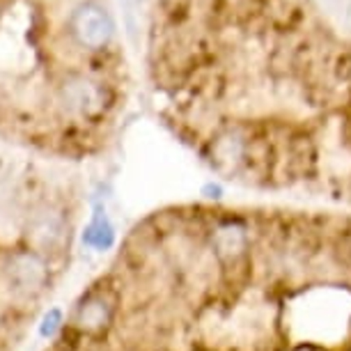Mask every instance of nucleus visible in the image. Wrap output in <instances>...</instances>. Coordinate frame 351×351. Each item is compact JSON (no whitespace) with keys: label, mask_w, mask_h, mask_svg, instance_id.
Segmentation results:
<instances>
[{"label":"nucleus","mask_w":351,"mask_h":351,"mask_svg":"<svg viewBox=\"0 0 351 351\" xmlns=\"http://www.w3.org/2000/svg\"><path fill=\"white\" fill-rule=\"evenodd\" d=\"M71 35L85 49H104L112 37V21L108 12L95 3L81 5L71 14Z\"/></svg>","instance_id":"nucleus-1"},{"label":"nucleus","mask_w":351,"mask_h":351,"mask_svg":"<svg viewBox=\"0 0 351 351\" xmlns=\"http://www.w3.org/2000/svg\"><path fill=\"white\" fill-rule=\"evenodd\" d=\"M8 278L12 289L23 296L37 294L46 282V267L37 255L21 253L14 255L8 264Z\"/></svg>","instance_id":"nucleus-2"},{"label":"nucleus","mask_w":351,"mask_h":351,"mask_svg":"<svg viewBox=\"0 0 351 351\" xmlns=\"http://www.w3.org/2000/svg\"><path fill=\"white\" fill-rule=\"evenodd\" d=\"M62 104L74 115H92L101 106V90L88 78H71L62 85Z\"/></svg>","instance_id":"nucleus-3"},{"label":"nucleus","mask_w":351,"mask_h":351,"mask_svg":"<svg viewBox=\"0 0 351 351\" xmlns=\"http://www.w3.org/2000/svg\"><path fill=\"white\" fill-rule=\"evenodd\" d=\"M214 248L223 260H234L246 248V232L241 225H223L214 234Z\"/></svg>","instance_id":"nucleus-4"},{"label":"nucleus","mask_w":351,"mask_h":351,"mask_svg":"<svg viewBox=\"0 0 351 351\" xmlns=\"http://www.w3.org/2000/svg\"><path fill=\"white\" fill-rule=\"evenodd\" d=\"M108 322V308H106L104 301H88L83 303L81 313H78V324L83 328H99Z\"/></svg>","instance_id":"nucleus-5"},{"label":"nucleus","mask_w":351,"mask_h":351,"mask_svg":"<svg viewBox=\"0 0 351 351\" xmlns=\"http://www.w3.org/2000/svg\"><path fill=\"white\" fill-rule=\"evenodd\" d=\"M85 243H90V246L95 248H108L112 243V228L108 223V218H106L104 214H99L95 218V223L90 225V230L85 232Z\"/></svg>","instance_id":"nucleus-6"},{"label":"nucleus","mask_w":351,"mask_h":351,"mask_svg":"<svg viewBox=\"0 0 351 351\" xmlns=\"http://www.w3.org/2000/svg\"><path fill=\"white\" fill-rule=\"evenodd\" d=\"M60 322H62L60 310H51V313H46V315H44L42 328H39V330H42V335H44V337H51L58 328H60Z\"/></svg>","instance_id":"nucleus-7"},{"label":"nucleus","mask_w":351,"mask_h":351,"mask_svg":"<svg viewBox=\"0 0 351 351\" xmlns=\"http://www.w3.org/2000/svg\"><path fill=\"white\" fill-rule=\"evenodd\" d=\"M209 197H221V186H207Z\"/></svg>","instance_id":"nucleus-8"}]
</instances>
